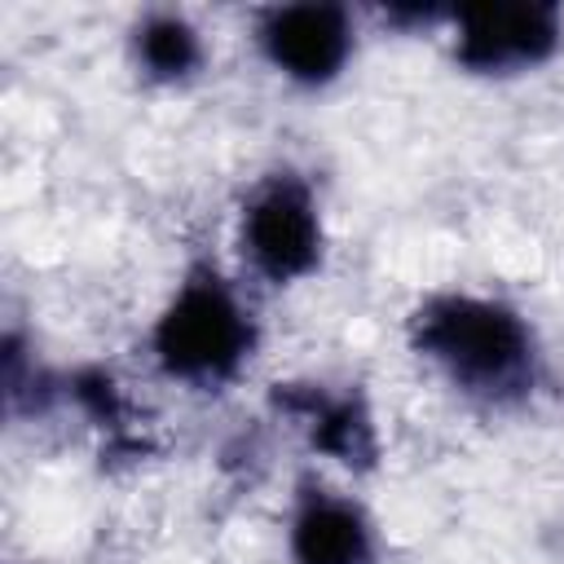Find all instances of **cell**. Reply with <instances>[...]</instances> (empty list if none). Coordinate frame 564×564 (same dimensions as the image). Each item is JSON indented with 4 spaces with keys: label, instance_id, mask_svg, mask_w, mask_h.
Returning <instances> with one entry per match:
<instances>
[{
    "label": "cell",
    "instance_id": "52a82bcc",
    "mask_svg": "<svg viewBox=\"0 0 564 564\" xmlns=\"http://www.w3.org/2000/svg\"><path fill=\"white\" fill-rule=\"evenodd\" d=\"M123 53H128V70L145 88H163V93L198 84L207 75V66H212L207 31L194 22V13L172 9V4L141 9L128 22Z\"/></svg>",
    "mask_w": 564,
    "mask_h": 564
},
{
    "label": "cell",
    "instance_id": "5b68a950",
    "mask_svg": "<svg viewBox=\"0 0 564 564\" xmlns=\"http://www.w3.org/2000/svg\"><path fill=\"white\" fill-rule=\"evenodd\" d=\"M449 62L471 79H520L564 53L560 4H480L449 9L441 22Z\"/></svg>",
    "mask_w": 564,
    "mask_h": 564
},
{
    "label": "cell",
    "instance_id": "3957f363",
    "mask_svg": "<svg viewBox=\"0 0 564 564\" xmlns=\"http://www.w3.org/2000/svg\"><path fill=\"white\" fill-rule=\"evenodd\" d=\"M234 269L256 291H295L326 269L330 225L308 172L273 163L247 181L229 220Z\"/></svg>",
    "mask_w": 564,
    "mask_h": 564
},
{
    "label": "cell",
    "instance_id": "7a4b0ae2",
    "mask_svg": "<svg viewBox=\"0 0 564 564\" xmlns=\"http://www.w3.org/2000/svg\"><path fill=\"white\" fill-rule=\"evenodd\" d=\"M264 322L256 286L216 256H194L163 291L150 326L145 357L154 375L181 392L220 397L260 357Z\"/></svg>",
    "mask_w": 564,
    "mask_h": 564
},
{
    "label": "cell",
    "instance_id": "8992f818",
    "mask_svg": "<svg viewBox=\"0 0 564 564\" xmlns=\"http://www.w3.org/2000/svg\"><path fill=\"white\" fill-rule=\"evenodd\" d=\"M286 564H383V524L361 494L304 476L282 511Z\"/></svg>",
    "mask_w": 564,
    "mask_h": 564
},
{
    "label": "cell",
    "instance_id": "ba28073f",
    "mask_svg": "<svg viewBox=\"0 0 564 564\" xmlns=\"http://www.w3.org/2000/svg\"><path fill=\"white\" fill-rule=\"evenodd\" d=\"M300 423L308 427L313 445L339 463H357L375 454V427L370 414L357 405L352 392H300Z\"/></svg>",
    "mask_w": 564,
    "mask_h": 564
},
{
    "label": "cell",
    "instance_id": "6da1fadb",
    "mask_svg": "<svg viewBox=\"0 0 564 564\" xmlns=\"http://www.w3.org/2000/svg\"><path fill=\"white\" fill-rule=\"evenodd\" d=\"M405 348L463 405L524 414L551 383L538 322L485 286H436L405 317Z\"/></svg>",
    "mask_w": 564,
    "mask_h": 564
},
{
    "label": "cell",
    "instance_id": "277c9868",
    "mask_svg": "<svg viewBox=\"0 0 564 564\" xmlns=\"http://www.w3.org/2000/svg\"><path fill=\"white\" fill-rule=\"evenodd\" d=\"M256 62L291 93L317 97L348 79L361 53V18L348 4L291 0L264 4L247 22Z\"/></svg>",
    "mask_w": 564,
    "mask_h": 564
}]
</instances>
